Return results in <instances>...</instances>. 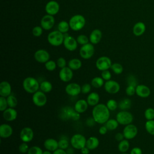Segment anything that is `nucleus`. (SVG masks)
I'll use <instances>...</instances> for the list:
<instances>
[{"label": "nucleus", "instance_id": "f257e3e1", "mask_svg": "<svg viewBox=\"0 0 154 154\" xmlns=\"http://www.w3.org/2000/svg\"><path fill=\"white\" fill-rule=\"evenodd\" d=\"M91 114L96 123L100 125L105 124L110 119V111L104 103H99L93 106Z\"/></svg>", "mask_w": 154, "mask_h": 154}, {"label": "nucleus", "instance_id": "f03ea898", "mask_svg": "<svg viewBox=\"0 0 154 154\" xmlns=\"http://www.w3.org/2000/svg\"><path fill=\"white\" fill-rule=\"evenodd\" d=\"M23 90L29 93L34 94L40 89V83L34 77H26L22 82Z\"/></svg>", "mask_w": 154, "mask_h": 154}, {"label": "nucleus", "instance_id": "7ed1b4c3", "mask_svg": "<svg viewBox=\"0 0 154 154\" xmlns=\"http://www.w3.org/2000/svg\"><path fill=\"white\" fill-rule=\"evenodd\" d=\"M70 28L75 31H79L84 28L85 24V17L81 14H75L69 20Z\"/></svg>", "mask_w": 154, "mask_h": 154}, {"label": "nucleus", "instance_id": "20e7f679", "mask_svg": "<svg viewBox=\"0 0 154 154\" xmlns=\"http://www.w3.org/2000/svg\"><path fill=\"white\" fill-rule=\"evenodd\" d=\"M64 39V34L58 30L51 32L48 35V41L50 45L54 46H59L63 43Z\"/></svg>", "mask_w": 154, "mask_h": 154}, {"label": "nucleus", "instance_id": "39448f33", "mask_svg": "<svg viewBox=\"0 0 154 154\" xmlns=\"http://www.w3.org/2000/svg\"><path fill=\"white\" fill-rule=\"evenodd\" d=\"M116 119L117 120L119 125L126 126L132 123L134 116L132 114L128 111L121 110L116 114Z\"/></svg>", "mask_w": 154, "mask_h": 154}, {"label": "nucleus", "instance_id": "423d86ee", "mask_svg": "<svg viewBox=\"0 0 154 154\" xmlns=\"http://www.w3.org/2000/svg\"><path fill=\"white\" fill-rule=\"evenodd\" d=\"M87 139L81 134H75L70 139V144L75 149L81 150L86 146Z\"/></svg>", "mask_w": 154, "mask_h": 154}, {"label": "nucleus", "instance_id": "0eeeda50", "mask_svg": "<svg viewBox=\"0 0 154 154\" xmlns=\"http://www.w3.org/2000/svg\"><path fill=\"white\" fill-rule=\"evenodd\" d=\"M32 101L35 106L38 107H42L46 104L48 99L45 93L40 90L32 94Z\"/></svg>", "mask_w": 154, "mask_h": 154}, {"label": "nucleus", "instance_id": "6e6552de", "mask_svg": "<svg viewBox=\"0 0 154 154\" xmlns=\"http://www.w3.org/2000/svg\"><path fill=\"white\" fill-rule=\"evenodd\" d=\"M94 53V48L92 43H87L82 45L79 49V55L81 58L85 60L90 59Z\"/></svg>", "mask_w": 154, "mask_h": 154}, {"label": "nucleus", "instance_id": "1a4fd4ad", "mask_svg": "<svg viewBox=\"0 0 154 154\" xmlns=\"http://www.w3.org/2000/svg\"><path fill=\"white\" fill-rule=\"evenodd\" d=\"M111 59L106 56H102L97 58L96 61V67L100 71L109 70L112 65Z\"/></svg>", "mask_w": 154, "mask_h": 154}, {"label": "nucleus", "instance_id": "9d476101", "mask_svg": "<svg viewBox=\"0 0 154 154\" xmlns=\"http://www.w3.org/2000/svg\"><path fill=\"white\" fill-rule=\"evenodd\" d=\"M103 87L106 92L111 94H117L120 90V85L119 83L112 79L105 81Z\"/></svg>", "mask_w": 154, "mask_h": 154}, {"label": "nucleus", "instance_id": "9b49d317", "mask_svg": "<svg viewBox=\"0 0 154 154\" xmlns=\"http://www.w3.org/2000/svg\"><path fill=\"white\" fill-rule=\"evenodd\" d=\"M122 132L125 139L128 140H132L137 136L138 134V128L135 125L131 123L125 126Z\"/></svg>", "mask_w": 154, "mask_h": 154}, {"label": "nucleus", "instance_id": "f8f14e48", "mask_svg": "<svg viewBox=\"0 0 154 154\" xmlns=\"http://www.w3.org/2000/svg\"><path fill=\"white\" fill-rule=\"evenodd\" d=\"M65 92L70 96H77L81 93V86L76 82H71L65 87Z\"/></svg>", "mask_w": 154, "mask_h": 154}, {"label": "nucleus", "instance_id": "ddd939ff", "mask_svg": "<svg viewBox=\"0 0 154 154\" xmlns=\"http://www.w3.org/2000/svg\"><path fill=\"white\" fill-rule=\"evenodd\" d=\"M34 131L29 127H25L20 131L19 137L22 142L29 143L34 138Z\"/></svg>", "mask_w": 154, "mask_h": 154}, {"label": "nucleus", "instance_id": "4468645a", "mask_svg": "<svg viewBox=\"0 0 154 154\" xmlns=\"http://www.w3.org/2000/svg\"><path fill=\"white\" fill-rule=\"evenodd\" d=\"M73 76V70L66 66L60 69L59 72V78L60 80L64 82H68L70 81Z\"/></svg>", "mask_w": 154, "mask_h": 154}, {"label": "nucleus", "instance_id": "2eb2a0df", "mask_svg": "<svg viewBox=\"0 0 154 154\" xmlns=\"http://www.w3.org/2000/svg\"><path fill=\"white\" fill-rule=\"evenodd\" d=\"M63 45L65 48L69 51H74L78 47L77 40L70 35H64Z\"/></svg>", "mask_w": 154, "mask_h": 154}, {"label": "nucleus", "instance_id": "dca6fc26", "mask_svg": "<svg viewBox=\"0 0 154 154\" xmlns=\"http://www.w3.org/2000/svg\"><path fill=\"white\" fill-rule=\"evenodd\" d=\"M34 57L36 61L40 63H45L49 60L50 55L45 49H38L34 53Z\"/></svg>", "mask_w": 154, "mask_h": 154}, {"label": "nucleus", "instance_id": "f3484780", "mask_svg": "<svg viewBox=\"0 0 154 154\" xmlns=\"http://www.w3.org/2000/svg\"><path fill=\"white\" fill-rule=\"evenodd\" d=\"M55 23V19L53 16L50 14L45 15L41 19L40 24L43 29H51Z\"/></svg>", "mask_w": 154, "mask_h": 154}, {"label": "nucleus", "instance_id": "a211bd4d", "mask_svg": "<svg viewBox=\"0 0 154 154\" xmlns=\"http://www.w3.org/2000/svg\"><path fill=\"white\" fill-rule=\"evenodd\" d=\"M45 10L48 14L52 16L55 15L60 10V5L55 1H50L46 4L45 6Z\"/></svg>", "mask_w": 154, "mask_h": 154}, {"label": "nucleus", "instance_id": "6ab92c4d", "mask_svg": "<svg viewBox=\"0 0 154 154\" xmlns=\"http://www.w3.org/2000/svg\"><path fill=\"white\" fill-rule=\"evenodd\" d=\"M151 93L150 88L144 84H138L136 86V94L141 98L148 97Z\"/></svg>", "mask_w": 154, "mask_h": 154}, {"label": "nucleus", "instance_id": "aec40b11", "mask_svg": "<svg viewBox=\"0 0 154 154\" xmlns=\"http://www.w3.org/2000/svg\"><path fill=\"white\" fill-rule=\"evenodd\" d=\"M75 110L74 108H72V106H66L63 107L59 114V117L64 120H72V116L73 113L75 112Z\"/></svg>", "mask_w": 154, "mask_h": 154}, {"label": "nucleus", "instance_id": "412c9836", "mask_svg": "<svg viewBox=\"0 0 154 154\" xmlns=\"http://www.w3.org/2000/svg\"><path fill=\"white\" fill-rule=\"evenodd\" d=\"M2 117L7 122H13L16 119L17 112L14 108L8 107L2 112Z\"/></svg>", "mask_w": 154, "mask_h": 154}, {"label": "nucleus", "instance_id": "4be33fe9", "mask_svg": "<svg viewBox=\"0 0 154 154\" xmlns=\"http://www.w3.org/2000/svg\"><path fill=\"white\" fill-rule=\"evenodd\" d=\"M12 94L11 84L6 81H3L0 84V96L7 97Z\"/></svg>", "mask_w": 154, "mask_h": 154}, {"label": "nucleus", "instance_id": "5701e85b", "mask_svg": "<svg viewBox=\"0 0 154 154\" xmlns=\"http://www.w3.org/2000/svg\"><path fill=\"white\" fill-rule=\"evenodd\" d=\"M13 129L11 126L7 123H3L0 126V137L1 138H8L13 134Z\"/></svg>", "mask_w": 154, "mask_h": 154}, {"label": "nucleus", "instance_id": "b1692460", "mask_svg": "<svg viewBox=\"0 0 154 154\" xmlns=\"http://www.w3.org/2000/svg\"><path fill=\"white\" fill-rule=\"evenodd\" d=\"M43 146L46 150H49L52 152L59 148L58 141L52 138H49L45 140L43 143Z\"/></svg>", "mask_w": 154, "mask_h": 154}, {"label": "nucleus", "instance_id": "393cba45", "mask_svg": "<svg viewBox=\"0 0 154 154\" xmlns=\"http://www.w3.org/2000/svg\"><path fill=\"white\" fill-rule=\"evenodd\" d=\"M88 104L87 102V100L79 99L75 102L73 108L76 112L82 114L87 111V109H88Z\"/></svg>", "mask_w": 154, "mask_h": 154}, {"label": "nucleus", "instance_id": "a878e982", "mask_svg": "<svg viewBox=\"0 0 154 154\" xmlns=\"http://www.w3.org/2000/svg\"><path fill=\"white\" fill-rule=\"evenodd\" d=\"M86 100L89 106H94L99 103L100 96L97 92H90L88 94Z\"/></svg>", "mask_w": 154, "mask_h": 154}, {"label": "nucleus", "instance_id": "bb28decb", "mask_svg": "<svg viewBox=\"0 0 154 154\" xmlns=\"http://www.w3.org/2000/svg\"><path fill=\"white\" fill-rule=\"evenodd\" d=\"M102 32L99 29H95L91 31V32L90 34L89 40L91 43L93 45L97 44L100 42L101 38H102Z\"/></svg>", "mask_w": 154, "mask_h": 154}, {"label": "nucleus", "instance_id": "cd10ccee", "mask_svg": "<svg viewBox=\"0 0 154 154\" xmlns=\"http://www.w3.org/2000/svg\"><path fill=\"white\" fill-rule=\"evenodd\" d=\"M146 31V25L142 22H137L133 27V34L135 36H140L144 34Z\"/></svg>", "mask_w": 154, "mask_h": 154}, {"label": "nucleus", "instance_id": "c85d7f7f", "mask_svg": "<svg viewBox=\"0 0 154 154\" xmlns=\"http://www.w3.org/2000/svg\"><path fill=\"white\" fill-rule=\"evenodd\" d=\"M99 145V139L94 136L90 137L88 139H87L86 141V147H87L90 150H94L98 147Z\"/></svg>", "mask_w": 154, "mask_h": 154}, {"label": "nucleus", "instance_id": "c756f323", "mask_svg": "<svg viewBox=\"0 0 154 154\" xmlns=\"http://www.w3.org/2000/svg\"><path fill=\"white\" fill-rule=\"evenodd\" d=\"M131 105H132V101L130 99L124 98L118 103V108L120 110L128 111L129 109H130Z\"/></svg>", "mask_w": 154, "mask_h": 154}, {"label": "nucleus", "instance_id": "7c9ffc66", "mask_svg": "<svg viewBox=\"0 0 154 154\" xmlns=\"http://www.w3.org/2000/svg\"><path fill=\"white\" fill-rule=\"evenodd\" d=\"M82 66V62L78 58H72L68 62V67L73 71L79 70Z\"/></svg>", "mask_w": 154, "mask_h": 154}, {"label": "nucleus", "instance_id": "2f4dec72", "mask_svg": "<svg viewBox=\"0 0 154 154\" xmlns=\"http://www.w3.org/2000/svg\"><path fill=\"white\" fill-rule=\"evenodd\" d=\"M53 89L52 83L48 81L45 80L40 83V90L45 93L51 92Z\"/></svg>", "mask_w": 154, "mask_h": 154}, {"label": "nucleus", "instance_id": "473e14b6", "mask_svg": "<svg viewBox=\"0 0 154 154\" xmlns=\"http://www.w3.org/2000/svg\"><path fill=\"white\" fill-rule=\"evenodd\" d=\"M130 147V143L127 139L120 141L118 144V150L120 153H126Z\"/></svg>", "mask_w": 154, "mask_h": 154}, {"label": "nucleus", "instance_id": "72a5a7b5", "mask_svg": "<svg viewBox=\"0 0 154 154\" xmlns=\"http://www.w3.org/2000/svg\"><path fill=\"white\" fill-rule=\"evenodd\" d=\"M90 84L92 87L96 88H99L104 85L105 82L101 76H96L91 79Z\"/></svg>", "mask_w": 154, "mask_h": 154}, {"label": "nucleus", "instance_id": "f704fd0d", "mask_svg": "<svg viewBox=\"0 0 154 154\" xmlns=\"http://www.w3.org/2000/svg\"><path fill=\"white\" fill-rule=\"evenodd\" d=\"M119 122L116 119H109L105 123V125L108 129V131H114L119 126Z\"/></svg>", "mask_w": 154, "mask_h": 154}, {"label": "nucleus", "instance_id": "c9c22d12", "mask_svg": "<svg viewBox=\"0 0 154 154\" xmlns=\"http://www.w3.org/2000/svg\"><path fill=\"white\" fill-rule=\"evenodd\" d=\"M70 141H69L68 138L64 135L60 137L58 140V147L61 149L66 150L69 147Z\"/></svg>", "mask_w": 154, "mask_h": 154}, {"label": "nucleus", "instance_id": "e433bc0d", "mask_svg": "<svg viewBox=\"0 0 154 154\" xmlns=\"http://www.w3.org/2000/svg\"><path fill=\"white\" fill-rule=\"evenodd\" d=\"M69 28H70L69 23L64 20L61 21L58 24V30L63 34L66 33L69 31Z\"/></svg>", "mask_w": 154, "mask_h": 154}, {"label": "nucleus", "instance_id": "4c0bfd02", "mask_svg": "<svg viewBox=\"0 0 154 154\" xmlns=\"http://www.w3.org/2000/svg\"><path fill=\"white\" fill-rule=\"evenodd\" d=\"M144 127L148 134L154 135V120H147L145 123Z\"/></svg>", "mask_w": 154, "mask_h": 154}, {"label": "nucleus", "instance_id": "58836bf2", "mask_svg": "<svg viewBox=\"0 0 154 154\" xmlns=\"http://www.w3.org/2000/svg\"><path fill=\"white\" fill-rule=\"evenodd\" d=\"M6 98H7V100L8 107L14 108L17 105V103H18L17 99L13 94H10V96H8Z\"/></svg>", "mask_w": 154, "mask_h": 154}, {"label": "nucleus", "instance_id": "ea45409f", "mask_svg": "<svg viewBox=\"0 0 154 154\" xmlns=\"http://www.w3.org/2000/svg\"><path fill=\"white\" fill-rule=\"evenodd\" d=\"M110 69L116 75H120L123 71V67L122 65L118 63H115L112 64Z\"/></svg>", "mask_w": 154, "mask_h": 154}, {"label": "nucleus", "instance_id": "a19ab883", "mask_svg": "<svg viewBox=\"0 0 154 154\" xmlns=\"http://www.w3.org/2000/svg\"><path fill=\"white\" fill-rule=\"evenodd\" d=\"M106 105L107 108L109 109V110L110 111H115L118 108V103H117V102L116 100L113 99H109L106 102Z\"/></svg>", "mask_w": 154, "mask_h": 154}, {"label": "nucleus", "instance_id": "79ce46f5", "mask_svg": "<svg viewBox=\"0 0 154 154\" xmlns=\"http://www.w3.org/2000/svg\"><path fill=\"white\" fill-rule=\"evenodd\" d=\"M144 117L147 120H154V108H147L144 113Z\"/></svg>", "mask_w": 154, "mask_h": 154}, {"label": "nucleus", "instance_id": "37998d69", "mask_svg": "<svg viewBox=\"0 0 154 154\" xmlns=\"http://www.w3.org/2000/svg\"><path fill=\"white\" fill-rule=\"evenodd\" d=\"M57 63L53 60H49L45 63V67L46 69L50 72H52L55 70V69L57 68Z\"/></svg>", "mask_w": 154, "mask_h": 154}, {"label": "nucleus", "instance_id": "c03bdc74", "mask_svg": "<svg viewBox=\"0 0 154 154\" xmlns=\"http://www.w3.org/2000/svg\"><path fill=\"white\" fill-rule=\"evenodd\" d=\"M43 150L39 146H33L29 147L27 154H43Z\"/></svg>", "mask_w": 154, "mask_h": 154}, {"label": "nucleus", "instance_id": "a18cd8bd", "mask_svg": "<svg viewBox=\"0 0 154 154\" xmlns=\"http://www.w3.org/2000/svg\"><path fill=\"white\" fill-rule=\"evenodd\" d=\"M76 40H77L78 43H79L81 45H84L87 43H88V42L90 41L89 38H88L85 35H83V34H81V35H78L77 37Z\"/></svg>", "mask_w": 154, "mask_h": 154}, {"label": "nucleus", "instance_id": "49530a36", "mask_svg": "<svg viewBox=\"0 0 154 154\" xmlns=\"http://www.w3.org/2000/svg\"><path fill=\"white\" fill-rule=\"evenodd\" d=\"M8 108L7 98L5 97L0 96V111L3 112Z\"/></svg>", "mask_w": 154, "mask_h": 154}, {"label": "nucleus", "instance_id": "de8ad7c7", "mask_svg": "<svg viewBox=\"0 0 154 154\" xmlns=\"http://www.w3.org/2000/svg\"><path fill=\"white\" fill-rule=\"evenodd\" d=\"M125 93L128 96H132L136 93V87L128 85L125 89Z\"/></svg>", "mask_w": 154, "mask_h": 154}, {"label": "nucleus", "instance_id": "09e8293b", "mask_svg": "<svg viewBox=\"0 0 154 154\" xmlns=\"http://www.w3.org/2000/svg\"><path fill=\"white\" fill-rule=\"evenodd\" d=\"M91 85L89 83H85L81 86V93L84 94H89L91 90Z\"/></svg>", "mask_w": 154, "mask_h": 154}, {"label": "nucleus", "instance_id": "8fccbe9b", "mask_svg": "<svg viewBox=\"0 0 154 154\" xmlns=\"http://www.w3.org/2000/svg\"><path fill=\"white\" fill-rule=\"evenodd\" d=\"M19 151L22 153H27L29 149V146L28 144V143L22 142L19 146Z\"/></svg>", "mask_w": 154, "mask_h": 154}, {"label": "nucleus", "instance_id": "3c124183", "mask_svg": "<svg viewBox=\"0 0 154 154\" xmlns=\"http://www.w3.org/2000/svg\"><path fill=\"white\" fill-rule=\"evenodd\" d=\"M127 83L128 85H134L136 87L137 85V80L135 76L132 75H130L127 78Z\"/></svg>", "mask_w": 154, "mask_h": 154}, {"label": "nucleus", "instance_id": "603ef678", "mask_svg": "<svg viewBox=\"0 0 154 154\" xmlns=\"http://www.w3.org/2000/svg\"><path fill=\"white\" fill-rule=\"evenodd\" d=\"M43 32V28L42 26H36L33 28L32 30V33L35 37H40Z\"/></svg>", "mask_w": 154, "mask_h": 154}, {"label": "nucleus", "instance_id": "864d4df0", "mask_svg": "<svg viewBox=\"0 0 154 154\" xmlns=\"http://www.w3.org/2000/svg\"><path fill=\"white\" fill-rule=\"evenodd\" d=\"M101 77L103 79L104 81H107L110 79H111V73L109 70H105L103 71H102L101 72Z\"/></svg>", "mask_w": 154, "mask_h": 154}, {"label": "nucleus", "instance_id": "5fc2aeb1", "mask_svg": "<svg viewBox=\"0 0 154 154\" xmlns=\"http://www.w3.org/2000/svg\"><path fill=\"white\" fill-rule=\"evenodd\" d=\"M56 63H57V66L60 69H62V68H64V67H66V65H67V61H66V59L63 57L58 58L57 59Z\"/></svg>", "mask_w": 154, "mask_h": 154}, {"label": "nucleus", "instance_id": "6e6d98bb", "mask_svg": "<svg viewBox=\"0 0 154 154\" xmlns=\"http://www.w3.org/2000/svg\"><path fill=\"white\" fill-rule=\"evenodd\" d=\"M96 123L93 117H88L85 120V125L88 127H93Z\"/></svg>", "mask_w": 154, "mask_h": 154}, {"label": "nucleus", "instance_id": "4d7b16f0", "mask_svg": "<svg viewBox=\"0 0 154 154\" xmlns=\"http://www.w3.org/2000/svg\"><path fill=\"white\" fill-rule=\"evenodd\" d=\"M129 154H143V152L141 148L138 147H134L131 150Z\"/></svg>", "mask_w": 154, "mask_h": 154}, {"label": "nucleus", "instance_id": "13d9d810", "mask_svg": "<svg viewBox=\"0 0 154 154\" xmlns=\"http://www.w3.org/2000/svg\"><path fill=\"white\" fill-rule=\"evenodd\" d=\"M114 137H115L116 140H117L119 142H120V141H122V140L125 139V137H124V135H123V132H117L115 135Z\"/></svg>", "mask_w": 154, "mask_h": 154}, {"label": "nucleus", "instance_id": "bf43d9fd", "mask_svg": "<svg viewBox=\"0 0 154 154\" xmlns=\"http://www.w3.org/2000/svg\"><path fill=\"white\" fill-rule=\"evenodd\" d=\"M108 129H107V128L106 127L105 125H103V126H101L99 129V133L100 134V135H105L107 133Z\"/></svg>", "mask_w": 154, "mask_h": 154}, {"label": "nucleus", "instance_id": "052dcab7", "mask_svg": "<svg viewBox=\"0 0 154 154\" xmlns=\"http://www.w3.org/2000/svg\"><path fill=\"white\" fill-rule=\"evenodd\" d=\"M80 117H81V114L75 111L72 116V120H73L74 121H78L80 119Z\"/></svg>", "mask_w": 154, "mask_h": 154}, {"label": "nucleus", "instance_id": "680f3d73", "mask_svg": "<svg viewBox=\"0 0 154 154\" xmlns=\"http://www.w3.org/2000/svg\"><path fill=\"white\" fill-rule=\"evenodd\" d=\"M52 154H67V153L66 150L58 148L57 150H55V151H54L52 152Z\"/></svg>", "mask_w": 154, "mask_h": 154}, {"label": "nucleus", "instance_id": "e2e57ef3", "mask_svg": "<svg viewBox=\"0 0 154 154\" xmlns=\"http://www.w3.org/2000/svg\"><path fill=\"white\" fill-rule=\"evenodd\" d=\"M80 150H81V154H89L90 150L87 147L85 146L84 147L82 148Z\"/></svg>", "mask_w": 154, "mask_h": 154}, {"label": "nucleus", "instance_id": "0e129e2a", "mask_svg": "<svg viewBox=\"0 0 154 154\" xmlns=\"http://www.w3.org/2000/svg\"><path fill=\"white\" fill-rule=\"evenodd\" d=\"M74 148L72 147V146H71V147H69L66 150V152H67V154H73L74 153Z\"/></svg>", "mask_w": 154, "mask_h": 154}, {"label": "nucleus", "instance_id": "69168bd1", "mask_svg": "<svg viewBox=\"0 0 154 154\" xmlns=\"http://www.w3.org/2000/svg\"><path fill=\"white\" fill-rule=\"evenodd\" d=\"M43 154H52V152H51V151H49V150H44V151H43Z\"/></svg>", "mask_w": 154, "mask_h": 154}, {"label": "nucleus", "instance_id": "338daca9", "mask_svg": "<svg viewBox=\"0 0 154 154\" xmlns=\"http://www.w3.org/2000/svg\"><path fill=\"white\" fill-rule=\"evenodd\" d=\"M120 154H128L127 153H120Z\"/></svg>", "mask_w": 154, "mask_h": 154}]
</instances>
